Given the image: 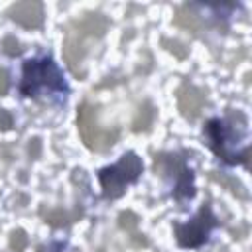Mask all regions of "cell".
<instances>
[{
	"instance_id": "cell-1",
	"label": "cell",
	"mask_w": 252,
	"mask_h": 252,
	"mask_svg": "<svg viewBox=\"0 0 252 252\" xmlns=\"http://www.w3.org/2000/svg\"><path fill=\"white\" fill-rule=\"evenodd\" d=\"M108 30V20L98 12H87L71 20L63 37V59L77 79L87 75V59Z\"/></svg>"
},
{
	"instance_id": "cell-2",
	"label": "cell",
	"mask_w": 252,
	"mask_h": 252,
	"mask_svg": "<svg viewBox=\"0 0 252 252\" xmlns=\"http://www.w3.org/2000/svg\"><path fill=\"white\" fill-rule=\"evenodd\" d=\"M77 126H79V134H81L85 146L93 152H106L108 148L114 146V142L118 138V130L104 126L98 118L96 106H93L89 102H83L79 106Z\"/></svg>"
},
{
	"instance_id": "cell-3",
	"label": "cell",
	"mask_w": 252,
	"mask_h": 252,
	"mask_svg": "<svg viewBox=\"0 0 252 252\" xmlns=\"http://www.w3.org/2000/svg\"><path fill=\"white\" fill-rule=\"evenodd\" d=\"M20 91L28 96L43 93V91H65L63 77L53 61L49 59H35L24 63V75Z\"/></svg>"
},
{
	"instance_id": "cell-4",
	"label": "cell",
	"mask_w": 252,
	"mask_h": 252,
	"mask_svg": "<svg viewBox=\"0 0 252 252\" xmlns=\"http://www.w3.org/2000/svg\"><path fill=\"white\" fill-rule=\"evenodd\" d=\"M142 173V161L134 152H126L114 165L104 167L100 171V185L102 193L108 199H116L124 193L126 185L136 181Z\"/></svg>"
},
{
	"instance_id": "cell-5",
	"label": "cell",
	"mask_w": 252,
	"mask_h": 252,
	"mask_svg": "<svg viewBox=\"0 0 252 252\" xmlns=\"http://www.w3.org/2000/svg\"><path fill=\"white\" fill-rule=\"evenodd\" d=\"M215 219L211 215L209 205H203L201 211L185 224H175V236L181 246H199L207 240V234L213 226Z\"/></svg>"
},
{
	"instance_id": "cell-6",
	"label": "cell",
	"mask_w": 252,
	"mask_h": 252,
	"mask_svg": "<svg viewBox=\"0 0 252 252\" xmlns=\"http://www.w3.org/2000/svg\"><path fill=\"white\" fill-rule=\"evenodd\" d=\"M205 104H207V96L195 85H181L177 89V108L185 118L195 120L205 108Z\"/></svg>"
},
{
	"instance_id": "cell-7",
	"label": "cell",
	"mask_w": 252,
	"mask_h": 252,
	"mask_svg": "<svg viewBox=\"0 0 252 252\" xmlns=\"http://www.w3.org/2000/svg\"><path fill=\"white\" fill-rule=\"evenodd\" d=\"M8 16L12 22L20 24L22 28H39L43 22V6L35 0L16 2L8 8Z\"/></svg>"
},
{
	"instance_id": "cell-8",
	"label": "cell",
	"mask_w": 252,
	"mask_h": 252,
	"mask_svg": "<svg viewBox=\"0 0 252 252\" xmlns=\"http://www.w3.org/2000/svg\"><path fill=\"white\" fill-rule=\"evenodd\" d=\"M173 24H175L177 28L189 30V32H193V33H197V32L203 30V20H201V16H199L191 6H181V8H177V12H175V16H173Z\"/></svg>"
},
{
	"instance_id": "cell-9",
	"label": "cell",
	"mask_w": 252,
	"mask_h": 252,
	"mask_svg": "<svg viewBox=\"0 0 252 252\" xmlns=\"http://www.w3.org/2000/svg\"><path fill=\"white\" fill-rule=\"evenodd\" d=\"M8 128H12V116L10 112L0 108V130H8Z\"/></svg>"
},
{
	"instance_id": "cell-10",
	"label": "cell",
	"mask_w": 252,
	"mask_h": 252,
	"mask_svg": "<svg viewBox=\"0 0 252 252\" xmlns=\"http://www.w3.org/2000/svg\"><path fill=\"white\" fill-rule=\"evenodd\" d=\"M8 85H10V81H8V73L0 67V94H4V93L8 91Z\"/></svg>"
}]
</instances>
